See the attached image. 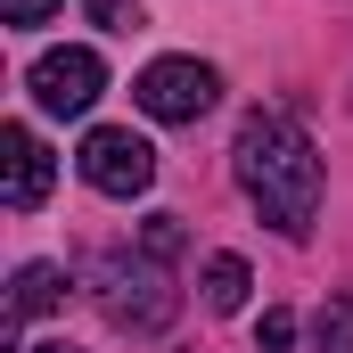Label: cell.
Masks as SVG:
<instances>
[{
  "label": "cell",
  "instance_id": "obj_1",
  "mask_svg": "<svg viewBox=\"0 0 353 353\" xmlns=\"http://www.w3.org/2000/svg\"><path fill=\"white\" fill-rule=\"evenodd\" d=\"M230 165H239V189L255 197V214L279 239H304L321 222V157H312V140H304V123L288 107H255L239 123Z\"/></svg>",
  "mask_w": 353,
  "mask_h": 353
},
{
  "label": "cell",
  "instance_id": "obj_2",
  "mask_svg": "<svg viewBox=\"0 0 353 353\" xmlns=\"http://www.w3.org/2000/svg\"><path fill=\"white\" fill-rule=\"evenodd\" d=\"M90 296H99V312H107L115 329H132V337H157L181 312V288H173V271H165L157 247H107V255L90 263Z\"/></svg>",
  "mask_w": 353,
  "mask_h": 353
},
{
  "label": "cell",
  "instance_id": "obj_3",
  "mask_svg": "<svg viewBox=\"0 0 353 353\" xmlns=\"http://www.w3.org/2000/svg\"><path fill=\"white\" fill-rule=\"evenodd\" d=\"M132 99H140V115H157V123H197V115L222 99V74H214L205 58H157V66L132 83Z\"/></svg>",
  "mask_w": 353,
  "mask_h": 353
},
{
  "label": "cell",
  "instance_id": "obj_4",
  "mask_svg": "<svg viewBox=\"0 0 353 353\" xmlns=\"http://www.w3.org/2000/svg\"><path fill=\"white\" fill-rule=\"evenodd\" d=\"M74 165H83V181L99 189V197H140V189L157 181V148H148L132 123H99Z\"/></svg>",
  "mask_w": 353,
  "mask_h": 353
},
{
  "label": "cell",
  "instance_id": "obj_5",
  "mask_svg": "<svg viewBox=\"0 0 353 353\" xmlns=\"http://www.w3.org/2000/svg\"><path fill=\"white\" fill-rule=\"evenodd\" d=\"M25 83H33V99L50 115H83L90 99H99V83H107V66H99V50H41Z\"/></svg>",
  "mask_w": 353,
  "mask_h": 353
},
{
  "label": "cell",
  "instance_id": "obj_6",
  "mask_svg": "<svg viewBox=\"0 0 353 353\" xmlns=\"http://www.w3.org/2000/svg\"><path fill=\"white\" fill-rule=\"evenodd\" d=\"M0 197H8V214H33V205L50 197V148H41L25 123L0 132Z\"/></svg>",
  "mask_w": 353,
  "mask_h": 353
},
{
  "label": "cell",
  "instance_id": "obj_7",
  "mask_svg": "<svg viewBox=\"0 0 353 353\" xmlns=\"http://www.w3.org/2000/svg\"><path fill=\"white\" fill-rule=\"evenodd\" d=\"M58 304H66V271H58V263H25V271H17V288H8L0 337L17 345V337H25V321H33V312H58Z\"/></svg>",
  "mask_w": 353,
  "mask_h": 353
},
{
  "label": "cell",
  "instance_id": "obj_8",
  "mask_svg": "<svg viewBox=\"0 0 353 353\" xmlns=\"http://www.w3.org/2000/svg\"><path fill=\"white\" fill-rule=\"evenodd\" d=\"M247 288H255V279H247L239 255H205V304H214V312H239V304H247Z\"/></svg>",
  "mask_w": 353,
  "mask_h": 353
},
{
  "label": "cell",
  "instance_id": "obj_9",
  "mask_svg": "<svg viewBox=\"0 0 353 353\" xmlns=\"http://www.w3.org/2000/svg\"><path fill=\"white\" fill-rule=\"evenodd\" d=\"M321 353H353V296H337L321 312Z\"/></svg>",
  "mask_w": 353,
  "mask_h": 353
},
{
  "label": "cell",
  "instance_id": "obj_10",
  "mask_svg": "<svg viewBox=\"0 0 353 353\" xmlns=\"http://www.w3.org/2000/svg\"><path fill=\"white\" fill-rule=\"evenodd\" d=\"M66 0H0V25H50Z\"/></svg>",
  "mask_w": 353,
  "mask_h": 353
},
{
  "label": "cell",
  "instance_id": "obj_11",
  "mask_svg": "<svg viewBox=\"0 0 353 353\" xmlns=\"http://www.w3.org/2000/svg\"><path fill=\"white\" fill-rule=\"evenodd\" d=\"M288 337H296L288 312H263V321H255V353H288Z\"/></svg>",
  "mask_w": 353,
  "mask_h": 353
},
{
  "label": "cell",
  "instance_id": "obj_12",
  "mask_svg": "<svg viewBox=\"0 0 353 353\" xmlns=\"http://www.w3.org/2000/svg\"><path fill=\"white\" fill-rule=\"evenodd\" d=\"M90 25H115V33H132V17H140V0H83Z\"/></svg>",
  "mask_w": 353,
  "mask_h": 353
},
{
  "label": "cell",
  "instance_id": "obj_13",
  "mask_svg": "<svg viewBox=\"0 0 353 353\" xmlns=\"http://www.w3.org/2000/svg\"><path fill=\"white\" fill-rule=\"evenodd\" d=\"M33 353H74V345H66V337H58V345H33Z\"/></svg>",
  "mask_w": 353,
  "mask_h": 353
}]
</instances>
